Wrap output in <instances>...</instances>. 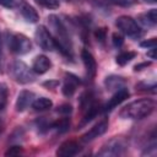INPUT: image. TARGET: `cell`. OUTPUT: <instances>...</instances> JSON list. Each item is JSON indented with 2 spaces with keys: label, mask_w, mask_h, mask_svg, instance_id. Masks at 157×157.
I'll use <instances>...</instances> for the list:
<instances>
[{
  "label": "cell",
  "mask_w": 157,
  "mask_h": 157,
  "mask_svg": "<svg viewBox=\"0 0 157 157\" xmlns=\"http://www.w3.org/2000/svg\"><path fill=\"white\" fill-rule=\"evenodd\" d=\"M48 23H49V28L52 29L50 33L54 38L56 49L60 50V53L65 55L66 58H71L72 56V43H71V38L69 36L67 28L64 25V22L56 15H49Z\"/></svg>",
  "instance_id": "1"
},
{
  "label": "cell",
  "mask_w": 157,
  "mask_h": 157,
  "mask_svg": "<svg viewBox=\"0 0 157 157\" xmlns=\"http://www.w3.org/2000/svg\"><path fill=\"white\" fill-rule=\"evenodd\" d=\"M155 110V101L151 98H141L134 102H130L123 107L119 112L121 119H144L148 117Z\"/></svg>",
  "instance_id": "2"
},
{
  "label": "cell",
  "mask_w": 157,
  "mask_h": 157,
  "mask_svg": "<svg viewBox=\"0 0 157 157\" xmlns=\"http://www.w3.org/2000/svg\"><path fill=\"white\" fill-rule=\"evenodd\" d=\"M5 36H6L7 47H9L10 52H12L13 54L23 55V54H27V53L31 52V49H32V43H31L29 38L26 37L25 34L6 31Z\"/></svg>",
  "instance_id": "3"
},
{
  "label": "cell",
  "mask_w": 157,
  "mask_h": 157,
  "mask_svg": "<svg viewBox=\"0 0 157 157\" xmlns=\"http://www.w3.org/2000/svg\"><path fill=\"white\" fill-rule=\"evenodd\" d=\"M9 74L13 78V81H16L17 83H21V85L33 82L36 78L34 71L32 69H29L23 61H20V60H16L10 65Z\"/></svg>",
  "instance_id": "4"
},
{
  "label": "cell",
  "mask_w": 157,
  "mask_h": 157,
  "mask_svg": "<svg viewBox=\"0 0 157 157\" xmlns=\"http://www.w3.org/2000/svg\"><path fill=\"white\" fill-rule=\"evenodd\" d=\"M115 26L120 32H123L125 36L131 38H139L142 34L141 27L137 25V22L130 17V16H120L115 21Z\"/></svg>",
  "instance_id": "5"
},
{
  "label": "cell",
  "mask_w": 157,
  "mask_h": 157,
  "mask_svg": "<svg viewBox=\"0 0 157 157\" xmlns=\"http://www.w3.org/2000/svg\"><path fill=\"white\" fill-rule=\"evenodd\" d=\"M128 148V144L121 137H114L107 141L101 150L97 152V156H120Z\"/></svg>",
  "instance_id": "6"
},
{
  "label": "cell",
  "mask_w": 157,
  "mask_h": 157,
  "mask_svg": "<svg viewBox=\"0 0 157 157\" xmlns=\"http://www.w3.org/2000/svg\"><path fill=\"white\" fill-rule=\"evenodd\" d=\"M34 38L37 44L45 52H52L54 49H56L54 38L50 33V31H48L44 26H39L37 27L36 32H34Z\"/></svg>",
  "instance_id": "7"
},
{
  "label": "cell",
  "mask_w": 157,
  "mask_h": 157,
  "mask_svg": "<svg viewBox=\"0 0 157 157\" xmlns=\"http://www.w3.org/2000/svg\"><path fill=\"white\" fill-rule=\"evenodd\" d=\"M108 126H109V123L107 119H103L101 121H98L96 125H93L90 130H87L82 136H81V141L83 142H90L92 140H94L96 137L103 135L107 130H108Z\"/></svg>",
  "instance_id": "8"
},
{
  "label": "cell",
  "mask_w": 157,
  "mask_h": 157,
  "mask_svg": "<svg viewBox=\"0 0 157 157\" xmlns=\"http://www.w3.org/2000/svg\"><path fill=\"white\" fill-rule=\"evenodd\" d=\"M80 83H81V80H80L76 75H74V74H71V72L65 74L64 82H63V86H61V92H63V94H64L65 97H71V96L76 92V90H77V87L80 86Z\"/></svg>",
  "instance_id": "9"
},
{
  "label": "cell",
  "mask_w": 157,
  "mask_h": 157,
  "mask_svg": "<svg viewBox=\"0 0 157 157\" xmlns=\"http://www.w3.org/2000/svg\"><path fill=\"white\" fill-rule=\"evenodd\" d=\"M129 96H130V93H129L126 87H121V88L117 90L114 92V94L109 98V101L105 103V105H103V110L104 112H110L112 109L118 107L120 103H123L126 98H129Z\"/></svg>",
  "instance_id": "10"
},
{
  "label": "cell",
  "mask_w": 157,
  "mask_h": 157,
  "mask_svg": "<svg viewBox=\"0 0 157 157\" xmlns=\"http://www.w3.org/2000/svg\"><path fill=\"white\" fill-rule=\"evenodd\" d=\"M81 59H82V63L85 65L87 77L90 80H93V77L96 76V72H97V63H96L94 56L92 55V53L88 49H82Z\"/></svg>",
  "instance_id": "11"
},
{
  "label": "cell",
  "mask_w": 157,
  "mask_h": 157,
  "mask_svg": "<svg viewBox=\"0 0 157 157\" xmlns=\"http://www.w3.org/2000/svg\"><path fill=\"white\" fill-rule=\"evenodd\" d=\"M81 147L78 145V142H76L75 140H66L64 141L56 150V156L59 157H71L75 156L80 152Z\"/></svg>",
  "instance_id": "12"
},
{
  "label": "cell",
  "mask_w": 157,
  "mask_h": 157,
  "mask_svg": "<svg viewBox=\"0 0 157 157\" xmlns=\"http://www.w3.org/2000/svg\"><path fill=\"white\" fill-rule=\"evenodd\" d=\"M34 101V93L32 91H27V90H23L18 93L17 96V99H16V104H15V108L17 112H23L26 110L31 104L32 102Z\"/></svg>",
  "instance_id": "13"
},
{
  "label": "cell",
  "mask_w": 157,
  "mask_h": 157,
  "mask_svg": "<svg viewBox=\"0 0 157 157\" xmlns=\"http://www.w3.org/2000/svg\"><path fill=\"white\" fill-rule=\"evenodd\" d=\"M52 67V61L45 55H37L32 63V70L36 74H44Z\"/></svg>",
  "instance_id": "14"
},
{
  "label": "cell",
  "mask_w": 157,
  "mask_h": 157,
  "mask_svg": "<svg viewBox=\"0 0 157 157\" xmlns=\"http://www.w3.org/2000/svg\"><path fill=\"white\" fill-rule=\"evenodd\" d=\"M21 13H22L23 18H25L27 22L36 23V22H38V20H39V15H38L37 10H36L32 5H29V4H26V2H25V4L21 5Z\"/></svg>",
  "instance_id": "15"
},
{
  "label": "cell",
  "mask_w": 157,
  "mask_h": 157,
  "mask_svg": "<svg viewBox=\"0 0 157 157\" xmlns=\"http://www.w3.org/2000/svg\"><path fill=\"white\" fill-rule=\"evenodd\" d=\"M139 20L146 27H155L157 25V10L156 9L148 10L147 12L140 15L139 16Z\"/></svg>",
  "instance_id": "16"
},
{
  "label": "cell",
  "mask_w": 157,
  "mask_h": 157,
  "mask_svg": "<svg viewBox=\"0 0 157 157\" xmlns=\"http://www.w3.org/2000/svg\"><path fill=\"white\" fill-rule=\"evenodd\" d=\"M104 85L107 86V90H119L121 87H124L125 85V80L121 77V76H115V75H112V76H108L104 81Z\"/></svg>",
  "instance_id": "17"
},
{
  "label": "cell",
  "mask_w": 157,
  "mask_h": 157,
  "mask_svg": "<svg viewBox=\"0 0 157 157\" xmlns=\"http://www.w3.org/2000/svg\"><path fill=\"white\" fill-rule=\"evenodd\" d=\"M31 105H32V108L34 110L42 112V110H47V109L52 108L53 107V102H52V99H49L47 97H39V98L34 99Z\"/></svg>",
  "instance_id": "18"
},
{
  "label": "cell",
  "mask_w": 157,
  "mask_h": 157,
  "mask_svg": "<svg viewBox=\"0 0 157 157\" xmlns=\"http://www.w3.org/2000/svg\"><path fill=\"white\" fill-rule=\"evenodd\" d=\"M135 56H136V53H135V52H121L120 54L117 55L115 61H117L118 65L124 66V65H126L128 63H130Z\"/></svg>",
  "instance_id": "19"
},
{
  "label": "cell",
  "mask_w": 157,
  "mask_h": 157,
  "mask_svg": "<svg viewBox=\"0 0 157 157\" xmlns=\"http://www.w3.org/2000/svg\"><path fill=\"white\" fill-rule=\"evenodd\" d=\"M50 128L55 129L58 132H65V131H67L69 128H70V119L66 118V117H65V118H61V119H59V120L52 123V124H50Z\"/></svg>",
  "instance_id": "20"
},
{
  "label": "cell",
  "mask_w": 157,
  "mask_h": 157,
  "mask_svg": "<svg viewBox=\"0 0 157 157\" xmlns=\"http://www.w3.org/2000/svg\"><path fill=\"white\" fill-rule=\"evenodd\" d=\"M109 4H113V5H117V6H123V7H129V6H132L137 2V0H104Z\"/></svg>",
  "instance_id": "21"
},
{
  "label": "cell",
  "mask_w": 157,
  "mask_h": 157,
  "mask_svg": "<svg viewBox=\"0 0 157 157\" xmlns=\"http://www.w3.org/2000/svg\"><path fill=\"white\" fill-rule=\"evenodd\" d=\"M39 5L48 7V9H56L59 7V1L58 0H36Z\"/></svg>",
  "instance_id": "22"
},
{
  "label": "cell",
  "mask_w": 157,
  "mask_h": 157,
  "mask_svg": "<svg viewBox=\"0 0 157 157\" xmlns=\"http://www.w3.org/2000/svg\"><path fill=\"white\" fill-rule=\"evenodd\" d=\"M94 37L97 38L98 42L104 43L105 37H107V31H105V28H98V29H96V32H94Z\"/></svg>",
  "instance_id": "23"
},
{
  "label": "cell",
  "mask_w": 157,
  "mask_h": 157,
  "mask_svg": "<svg viewBox=\"0 0 157 157\" xmlns=\"http://www.w3.org/2000/svg\"><path fill=\"white\" fill-rule=\"evenodd\" d=\"M112 42H113L114 47L119 48V47L123 45V43H124V38H123V36L119 34V33H113V36H112Z\"/></svg>",
  "instance_id": "24"
},
{
  "label": "cell",
  "mask_w": 157,
  "mask_h": 157,
  "mask_svg": "<svg viewBox=\"0 0 157 157\" xmlns=\"http://www.w3.org/2000/svg\"><path fill=\"white\" fill-rule=\"evenodd\" d=\"M140 45H141L142 48H147V49H150V48H156V45H157V39H156V38H151V39L144 40V42L140 43Z\"/></svg>",
  "instance_id": "25"
},
{
  "label": "cell",
  "mask_w": 157,
  "mask_h": 157,
  "mask_svg": "<svg viewBox=\"0 0 157 157\" xmlns=\"http://www.w3.org/2000/svg\"><path fill=\"white\" fill-rule=\"evenodd\" d=\"M22 152V147L21 146H11L6 152H5V155L6 156H17V155H20Z\"/></svg>",
  "instance_id": "26"
},
{
  "label": "cell",
  "mask_w": 157,
  "mask_h": 157,
  "mask_svg": "<svg viewBox=\"0 0 157 157\" xmlns=\"http://www.w3.org/2000/svg\"><path fill=\"white\" fill-rule=\"evenodd\" d=\"M58 112L61 113V114L67 115V114H70V113L72 112V107H71L70 104H63V105H60V107L58 108Z\"/></svg>",
  "instance_id": "27"
},
{
  "label": "cell",
  "mask_w": 157,
  "mask_h": 157,
  "mask_svg": "<svg viewBox=\"0 0 157 157\" xmlns=\"http://www.w3.org/2000/svg\"><path fill=\"white\" fill-rule=\"evenodd\" d=\"M0 5L6 9H12L16 5V0H0Z\"/></svg>",
  "instance_id": "28"
},
{
  "label": "cell",
  "mask_w": 157,
  "mask_h": 157,
  "mask_svg": "<svg viewBox=\"0 0 157 157\" xmlns=\"http://www.w3.org/2000/svg\"><path fill=\"white\" fill-rule=\"evenodd\" d=\"M150 65H151V61L140 63V64H137V65H135V66H134V70H135V71H140V70H142V69H147Z\"/></svg>",
  "instance_id": "29"
},
{
  "label": "cell",
  "mask_w": 157,
  "mask_h": 157,
  "mask_svg": "<svg viewBox=\"0 0 157 157\" xmlns=\"http://www.w3.org/2000/svg\"><path fill=\"white\" fill-rule=\"evenodd\" d=\"M155 52H156V48H150V52H147V56H150L152 60L156 59V54H155Z\"/></svg>",
  "instance_id": "30"
},
{
  "label": "cell",
  "mask_w": 157,
  "mask_h": 157,
  "mask_svg": "<svg viewBox=\"0 0 157 157\" xmlns=\"http://www.w3.org/2000/svg\"><path fill=\"white\" fill-rule=\"evenodd\" d=\"M2 107H4V104L1 103L0 104V112L2 110ZM1 129H2V120H1V117H0V131H1Z\"/></svg>",
  "instance_id": "31"
},
{
  "label": "cell",
  "mask_w": 157,
  "mask_h": 157,
  "mask_svg": "<svg viewBox=\"0 0 157 157\" xmlns=\"http://www.w3.org/2000/svg\"><path fill=\"white\" fill-rule=\"evenodd\" d=\"M145 2H147V4H156L157 2V0H144Z\"/></svg>",
  "instance_id": "32"
},
{
  "label": "cell",
  "mask_w": 157,
  "mask_h": 157,
  "mask_svg": "<svg viewBox=\"0 0 157 157\" xmlns=\"http://www.w3.org/2000/svg\"><path fill=\"white\" fill-rule=\"evenodd\" d=\"M0 42H1V39H0Z\"/></svg>",
  "instance_id": "33"
}]
</instances>
